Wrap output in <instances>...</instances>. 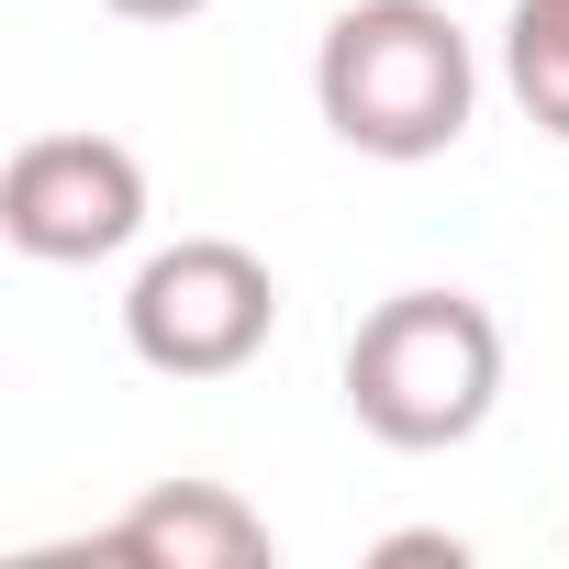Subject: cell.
Here are the masks:
<instances>
[{"label": "cell", "mask_w": 569, "mask_h": 569, "mask_svg": "<svg viewBox=\"0 0 569 569\" xmlns=\"http://www.w3.org/2000/svg\"><path fill=\"white\" fill-rule=\"evenodd\" d=\"M313 101H325L336 146H358L380 168H425L469 134L480 57L436 0H347L313 46Z\"/></svg>", "instance_id": "cell-1"}, {"label": "cell", "mask_w": 569, "mask_h": 569, "mask_svg": "<svg viewBox=\"0 0 569 569\" xmlns=\"http://www.w3.org/2000/svg\"><path fill=\"white\" fill-rule=\"evenodd\" d=\"M491 402H502V325L469 291H391L347 336V413L402 458L469 447Z\"/></svg>", "instance_id": "cell-2"}, {"label": "cell", "mask_w": 569, "mask_h": 569, "mask_svg": "<svg viewBox=\"0 0 569 569\" xmlns=\"http://www.w3.org/2000/svg\"><path fill=\"white\" fill-rule=\"evenodd\" d=\"M279 336V279L257 246L234 234H179L134 268L123 291V347L157 369V380H223L246 369L257 347Z\"/></svg>", "instance_id": "cell-3"}, {"label": "cell", "mask_w": 569, "mask_h": 569, "mask_svg": "<svg viewBox=\"0 0 569 569\" xmlns=\"http://www.w3.org/2000/svg\"><path fill=\"white\" fill-rule=\"evenodd\" d=\"M0 234L34 268H101L146 234V168L112 134H34L0 168Z\"/></svg>", "instance_id": "cell-4"}, {"label": "cell", "mask_w": 569, "mask_h": 569, "mask_svg": "<svg viewBox=\"0 0 569 569\" xmlns=\"http://www.w3.org/2000/svg\"><path fill=\"white\" fill-rule=\"evenodd\" d=\"M79 558H112V569H268L279 536L257 502H234L223 480H157L146 502H123L90 547H57L34 569H79Z\"/></svg>", "instance_id": "cell-5"}, {"label": "cell", "mask_w": 569, "mask_h": 569, "mask_svg": "<svg viewBox=\"0 0 569 569\" xmlns=\"http://www.w3.org/2000/svg\"><path fill=\"white\" fill-rule=\"evenodd\" d=\"M502 79H513L525 123L569 146V0H513V23H502Z\"/></svg>", "instance_id": "cell-6"}, {"label": "cell", "mask_w": 569, "mask_h": 569, "mask_svg": "<svg viewBox=\"0 0 569 569\" xmlns=\"http://www.w3.org/2000/svg\"><path fill=\"white\" fill-rule=\"evenodd\" d=\"M413 558H469L458 536H380V569H413Z\"/></svg>", "instance_id": "cell-7"}, {"label": "cell", "mask_w": 569, "mask_h": 569, "mask_svg": "<svg viewBox=\"0 0 569 569\" xmlns=\"http://www.w3.org/2000/svg\"><path fill=\"white\" fill-rule=\"evenodd\" d=\"M101 12H123V23H190V12H212V0H101Z\"/></svg>", "instance_id": "cell-8"}]
</instances>
